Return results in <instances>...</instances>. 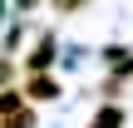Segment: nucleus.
Here are the masks:
<instances>
[{
    "label": "nucleus",
    "instance_id": "nucleus-3",
    "mask_svg": "<svg viewBox=\"0 0 133 128\" xmlns=\"http://www.w3.org/2000/svg\"><path fill=\"white\" fill-rule=\"evenodd\" d=\"M0 128H35V113L20 104V109H10V113H0Z\"/></svg>",
    "mask_w": 133,
    "mask_h": 128
},
{
    "label": "nucleus",
    "instance_id": "nucleus-7",
    "mask_svg": "<svg viewBox=\"0 0 133 128\" xmlns=\"http://www.w3.org/2000/svg\"><path fill=\"white\" fill-rule=\"evenodd\" d=\"M0 15H5V0H0Z\"/></svg>",
    "mask_w": 133,
    "mask_h": 128
},
{
    "label": "nucleus",
    "instance_id": "nucleus-2",
    "mask_svg": "<svg viewBox=\"0 0 133 128\" xmlns=\"http://www.w3.org/2000/svg\"><path fill=\"white\" fill-rule=\"evenodd\" d=\"M25 94H30V99H59V84L44 79V74H35V79L25 84Z\"/></svg>",
    "mask_w": 133,
    "mask_h": 128
},
{
    "label": "nucleus",
    "instance_id": "nucleus-4",
    "mask_svg": "<svg viewBox=\"0 0 133 128\" xmlns=\"http://www.w3.org/2000/svg\"><path fill=\"white\" fill-rule=\"evenodd\" d=\"M89 128H123V113H118V109H99Z\"/></svg>",
    "mask_w": 133,
    "mask_h": 128
},
{
    "label": "nucleus",
    "instance_id": "nucleus-6",
    "mask_svg": "<svg viewBox=\"0 0 133 128\" xmlns=\"http://www.w3.org/2000/svg\"><path fill=\"white\" fill-rule=\"evenodd\" d=\"M20 5H25V10H30V5H35V0H20Z\"/></svg>",
    "mask_w": 133,
    "mask_h": 128
},
{
    "label": "nucleus",
    "instance_id": "nucleus-1",
    "mask_svg": "<svg viewBox=\"0 0 133 128\" xmlns=\"http://www.w3.org/2000/svg\"><path fill=\"white\" fill-rule=\"evenodd\" d=\"M49 64H54V39H49V35H44V39H39V44H35V54H30V59H25V69H49Z\"/></svg>",
    "mask_w": 133,
    "mask_h": 128
},
{
    "label": "nucleus",
    "instance_id": "nucleus-5",
    "mask_svg": "<svg viewBox=\"0 0 133 128\" xmlns=\"http://www.w3.org/2000/svg\"><path fill=\"white\" fill-rule=\"evenodd\" d=\"M20 104H25V89H0V113H10Z\"/></svg>",
    "mask_w": 133,
    "mask_h": 128
}]
</instances>
